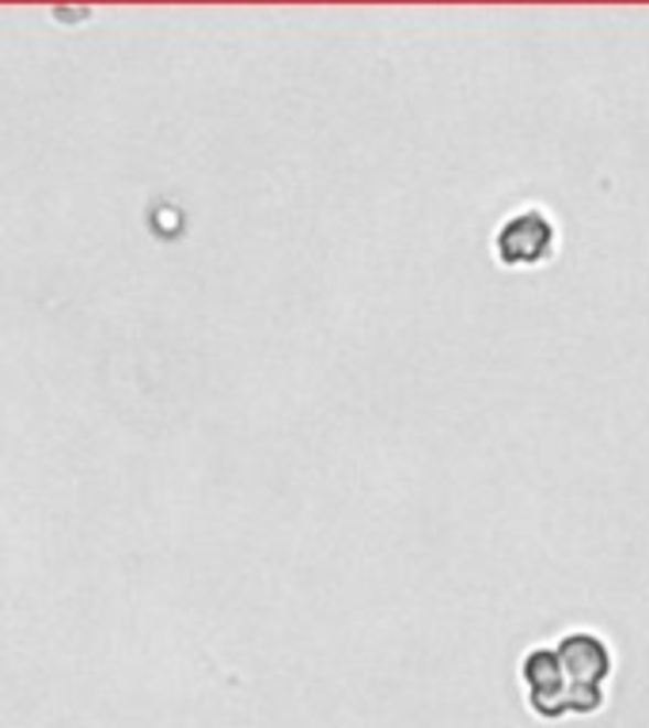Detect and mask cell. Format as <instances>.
Returning a JSON list of instances; mask_svg holds the SVG:
<instances>
[{
  "label": "cell",
  "mask_w": 649,
  "mask_h": 728,
  "mask_svg": "<svg viewBox=\"0 0 649 728\" xmlns=\"http://www.w3.org/2000/svg\"><path fill=\"white\" fill-rule=\"evenodd\" d=\"M554 656H559L562 675H566V683H570L574 714H593V709H601V702H604L601 683L608 680V672H612L608 645H604L596 633L574 630V633H566V638L559 641Z\"/></svg>",
  "instance_id": "obj_1"
},
{
  "label": "cell",
  "mask_w": 649,
  "mask_h": 728,
  "mask_svg": "<svg viewBox=\"0 0 649 728\" xmlns=\"http://www.w3.org/2000/svg\"><path fill=\"white\" fill-rule=\"evenodd\" d=\"M554 251V225L543 209H520L494 236V254L506 265H540Z\"/></svg>",
  "instance_id": "obj_2"
},
{
  "label": "cell",
  "mask_w": 649,
  "mask_h": 728,
  "mask_svg": "<svg viewBox=\"0 0 649 728\" xmlns=\"http://www.w3.org/2000/svg\"><path fill=\"white\" fill-rule=\"evenodd\" d=\"M528 683V702L540 717H562L574 714V702H570V683L562 675V664L554 656V649H532L520 667Z\"/></svg>",
  "instance_id": "obj_3"
}]
</instances>
